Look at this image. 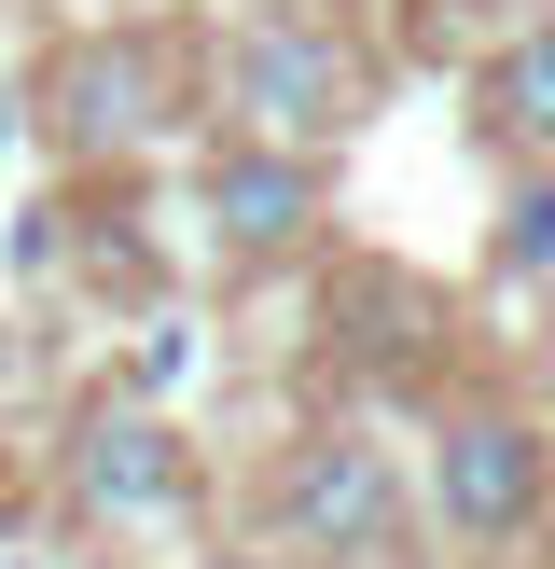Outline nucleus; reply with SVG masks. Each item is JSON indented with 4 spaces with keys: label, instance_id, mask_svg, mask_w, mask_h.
Listing matches in <instances>:
<instances>
[{
    "label": "nucleus",
    "instance_id": "6",
    "mask_svg": "<svg viewBox=\"0 0 555 569\" xmlns=\"http://www.w3.org/2000/svg\"><path fill=\"white\" fill-rule=\"evenodd\" d=\"M486 126L514 139V153H555V28H527V42L486 70Z\"/></svg>",
    "mask_w": 555,
    "mask_h": 569
},
{
    "label": "nucleus",
    "instance_id": "9",
    "mask_svg": "<svg viewBox=\"0 0 555 569\" xmlns=\"http://www.w3.org/2000/svg\"><path fill=\"white\" fill-rule=\"evenodd\" d=\"M542 376H555V333H542Z\"/></svg>",
    "mask_w": 555,
    "mask_h": 569
},
{
    "label": "nucleus",
    "instance_id": "4",
    "mask_svg": "<svg viewBox=\"0 0 555 569\" xmlns=\"http://www.w3.org/2000/svg\"><path fill=\"white\" fill-rule=\"evenodd\" d=\"M181 500H194V459L139 403H98L70 431V515L83 528H153V515H181Z\"/></svg>",
    "mask_w": 555,
    "mask_h": 569
},
{
    "label": "nucleus",
    "instance_id": "1",
    "mask_svg": "<svg viewBox=\"0 0 555 569\" xmlns=\"http://www.w3.org/2000/svg\"><path fill=\"white\" fill-rule=\"evenodd\" d=\"M278 542L320 569H416V500L375 431H305L278 472Z\"/></svg>",
    "mask_w": 555,
    "mask_h": 569
},
{
    "label": "nucleus",
    "instance_id": "3",
    "mask_svg": "<svg viewBox=\"0 0 555 569\" xmlns=\"http://www.w3.org/2000/svg\"><path fill=\"white\" fill-rule=\"evenodd\" d=\"M555 500V431H527L514 403H458L431 431V515L444 542H527Z\"/></svg>",
    "mask_w": 555,
    "mask_h": 569
},
{
    "label": "nucleus",
    "instance_id": "8",
    "mask_svg": "<svg viewBox=\"0 0 555 569\" xmlns=\"http://www.w3.org/2000/svg\"><path fill=\"white\" fill-rule=\"evenodd\" d=\"M209 569H264V556H209Z\"/></svg>",
    "mask_w": 555,
    "mask_h": 569
},
{
    "label": "nucleus",
    "instance_id": "2",
    "mask_svg": "<svg viewBox=\"0 0 555 569\" xmlns=\"http://www.w3.org/2000/svg\"><path fill=\"white\" fill-rule=\"evenodd\" d=\"M222 98H236V139H278V153H320L361 111V56L333 42L320 14H264L236 56H222Z\"/></svg>",
    "mask_w": 555,
    "mask_h": 569
},
{
    "label": "nucleus",
    "instance_id": "7",
    "mask_svg": "<svg viewBox=\"0 0 555 569\" xmlns=\"http://www.w3.org/2000/svg\"><path fill=\"white\" fill-rule=\"evenodd\" d=\"M500 278H555V167L500 194Z\"/></svg>",
    "mask_w": 555,
    "mask_h": 569
},
{
    "label": "nucleus",
    "instance_id": "5",
    "mask_svg": "<svg viewBox=\"0 0 555 569\" xmlns=\"http://www.w3.org/2000/svg\"><path fill=\"white\" fill-rule=\"evenodd\" d=\"M320 153H278V139H236V153H209V222L236 250H292V237H320Z\"/></svg>",
    "mask_w": 555,
    "mask_h": 569
}]
</instances>
